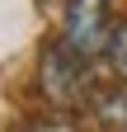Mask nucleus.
Masks as SVG:
<instances>
[{
  "label": "nucleus",
  "instance_id": "1",
  "mask_svg": "<svg viewBox=\"0 0 127 132\" xmlns=\"http://www.w3.org/2000/svg\"><path fill=\"white\" fill-rule=\"evenodd\" d=\"M38 85H42V94L52 99L57 109H75L89 94V57H80L61 38L47 43L42 47V61H38Z\"/></svg>",
  "mask_w": 127,
  "mask_h": 132
},
{
  "label": "nucleus",
  "instance_id": "3",
  "mask_svg": "<svg viewBox=\"0 0 127 132\" xmlns=\"http://www.w3.org/2000/svg\"><path fill=\"white\" fill-rule=\"evenodd\" d=\"M104 57H108V66H113V76L127 85V19H122V24H113V33H108V47H104Z\"/></svg>",
  "mask_w": 127,
  "mask_h": 132
},
{
  "label": "nucleus",
  "instance_id": "2",
  "mask_svg": "<svg viewBox=\"0 0 127 132\" xmlns=\"http://www.w3.org/2000/svg\"><path fill=\"white\" fill-rule=\"evenodd\" d=\"M108 33H113L108 0H66V5H61V43L75 47L80 57L94 61L108 47Z\"/></svg>",
  "mask_w": 127,
  "mask_h": 132
},
{
  "label": "nucleus",
  "instance_id": "4",
  "mask_svg": "<svg viewBox=\"0 0 127 132\" xmlns=\"http://www.w3.org/2000/svg\"><path fill=\"white\" fill-rule=\"evenodd\" d=\"M99 113L108 118L113 132H127V94H104L99 99Z\"/></svg>",
  "mask_w": 127,
  "mask_h": 132
}]
</instances>
